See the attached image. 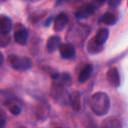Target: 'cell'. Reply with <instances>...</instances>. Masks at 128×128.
<instances>
[{"mask_svg": "<svg viewBox=\"0 0 128 128\" xmlns=\"http://www.w3.org/2000/svg\"><path fill=\"white\" fill-rule=\"evenodd\" d=\"M12 27V21L7 16H0V32L9 33Z\"/></svg>", "mask_w": 128, "mask_h": 128, "instance_id": "obj_11", "label": "cell"}, {"mask_svg": "<svg viewBox=\"0 0 128 128\" xmlns=\"http://www.w3.org/2000/svg\"><path fill=\"white\" fill-rule=\"evenodd\" d=\"M108 34H109V31H108L107 28H101V29H99V31L97 32L96 36H95L93 39H94L99 45H103V44L106 42L107 38H108Z\"/></svg>", "mask_w": 128, "mask_h": 128, "instance_id": "obj_12", "label": "cell"}, {"mask_svg": "<svg viewBox=\"0 0 128 128\" xmlns=\"http://www.w3.org/2000/svg\"><path fill=\"white\" fill-rule=\"evenodd\" d=\"M6 119H7V117H6L5 112L2 109H0V128L4 127V125L6 123Z\"/></svg>", "mask_w": 128, "mask_h": 128, "instance_id": "obj_17", "label": "cell"}, {"mask_svg": "<svg viewBox=\"0 0 128 128\" xmlns=\"http://www.w3.org/2000/svg\"><path fill=\"white\" fill-rule=\"evenodd\" d=\"M107 79H108L109 83L114 87H118L120 85V76H119V72L116 68L109 69V71L107 73Z\"/></svg>", "mask_w": 128, "mask_h": 128, "instance_id": "obj_6", "label": "cell"}, {"mask_svg": "<svg viewBox=\"0 0 128 128\" xmlns=\"http://www.w3.org/2000/svg\"><path fill=\"white\" fill-rule=\"evenodd\" d=\"M9 62L15 70H19V71L27 70L32 65L30 59H28L26 57H18V56H15V55H10Z\"/></svg>", "mask_w": 128, "mask_h": 128, "instance_id": "obj_2", "label": "cell"}, {"mask_svg": "<svg viewBox=\"0 0 128 128\" xmlns=\"http://www.w3.org/2000/svg\"><path fill=\"white\" fill-rule=\"evenodd\" d=\"M96 10L95 6L92 4V3H89L83 7H81L77 12H76V18L77 19H84V18H87L89 17L91 14L94 13V11Z\"/></svg>", "mask_w": 128, "mask_h": 128, "instance_id": "obj_4", "label": "cell"}, {"mask_svg": "<svg viewBox=\"0 0 128 128\" xmlns=\"http://www.w3.org/2000/svg\"><path fill=\"white\" fill-rule=\"evenodd\" d=\"M10 41L9 33H1L0 32V46H6Z\"/></svg>", "mask_w": 128, "mask_h": 128, "instance_id": "obj_16", "label": "cell"}, {"mask_svg": "<svg viewBox=\"0 0 128 128\" xmlns=\"http://www.w3.org/2000/svg\"><path fill=\"white\" fill-rule=\"evenodd\" d=\"M61 45V40L58 36H51L48 41H47V50L48 52H54L56 49L59 48V46Z\"/></svg>", "mask_w": 128, "mask_h": 128, "instance_id": "obj_10", "label": "cell"}, {"mask_svg": "<svg viewBox=\"0 0 128 128\" xmlns=\"http://www.w3.org/2000/svg\"><path fill=\"white\" fill-rule=\"evenodd\" d=\"M59 51H60L62 58L64 59H71L75 56V48L70 43L61 44L59 46Z\"/></svg>", "mask_w": 128, "mask_h": 128, "instance_id": "obj_3", "label": "cell"}, {"mask_svg": "<svg viewBox=\"0 0 128 128\" xmlns=\"http://www.w3.org/2000/svg\"><path fill=\"white\" fill-rule=\"evenodd\" d=\"M27 38H28V32L25 28L21 27L18 30H16V32L14 34V39L18 44L25 45L27 42Z\"/></svg>", "mask_w": 128, "mask_h": 128, "instance_id": "obj_8", "label": "cell"}, {"mask_svg": "<svg viewBox=\"0 0 128 128\" xmlns=\"http://www.w3.org/2000/svg\"><path fill=\"white\" fill-rule=\"evenodd\" d=\"M101 21L105 24H108V25H113L115 24V22L117 21V17L110 13V12H106L102 17H101Z\"/></svg>", "mask_w": 128, "mask_h": 128, "instance_id": "obj_14", "label": "cell"}, {"mask_svg": "<svg viewBox=\"0 0 128 128\" xmlns=\"http://www.w3.org/2000/svg\"><path fill=\"white\" fill-rule=\"evenodd\" d=\"M90 107L96 115H105L110 108V100L108 95L104 92L94 93L90 99Z\"/></svg>", "mask_w": 128, "mask_h": 128, "instance_id": "obj_1", "label": "cell"}, {"mask_svg": "<svg viewBox=\"0 0 128 128\" xmlns=\"http://www.w3.org/2000/svg\"><path fill=\"white\" fill-rule=\"evenodd\" d=\"M3 60H4L3 55H2V53H0V66H1V65H2V63H3Z\"/></svg>", "mask_w": 128, "mask_h": 128, "instance_id": "obj_19", "label": "cell"}, {"mask_svg": "<svg viewBox=\"0 0 128 128\" xmlns=\"http://www.w3.org/2000/svg\"><path fill=\"white\" fill-rule=\"evenodd\" d=\"M67 22H68V16L65 13H60L54 21V29L56 31L62 30L67 24Z\"/></svg>", "mask_w": 128, "mask_h": 128, "instance_id": "obj_9", "label": "cell"}, {"mask_svg": "<svg viewBox=\"0 0 128 128\" xmlns=\"http://www.w3.org/2000/svg\"><path fill=\"white\" fill-rule=\"evenodd\" d=\"M92 73V66L91 65H85L83 69L80 71L79 76H78V81L80 83H84L91 75Z\"/></svg>", "mask_w": 128, "mask_h": 128, "instance_id": "obj_13", "label": "cell"}, {"mask_svg": "<svg viewBox=\"0 0 128 128\" xmlns=\"http://www.w3.org/2000/svg\"><path fill=\"white\" fill-rule=\"evenodd\" d=\"M120 2H121V0H109L108 1V4H109V6L110 7H117L119 4H120Z\"/></svg>", "mask_w": 128, "mask_h": 128, "instance_id": "obj_18", "label": "cell"}, {"mask_svg": "<svg viewBox=\"0 0 128 128\" xmlns=\"http://www.w3.org/2000/svg\"><path fill=\"white\" fill-rule=\"evenodd\" d=\"M87 50H88L90 53L95 54V53H98V52H100V51L102 50V45H99L94 39H92V40L88 43V45H87Z\"/></svg>", "mask_w": 128, "mask_h": 128, "instance_id": "obj_15", "label": "cell"}, {"mask_svg": "<svg viewBox=\"0 0 128 128\" xmlns=\"http://www.w3.org/2000/svg\"><path fill=\"white\" fill-rule=\"evenodd\" d=\"M69 102L71 107L75 111H79L81 109V95L78 91H74L69 95Z\"/></svg>", "mask_w": 128, "mask_h": 128, "instance_id": "obj_7", "label": "cell"}, {"mask_svg": "<svg viewBox=\"0 0 128 128\" xmlns=\"http://www.w3.org/2000/svg\"><path fill=\"white\" fill-rule=\"evenodd\" d=\"M4 104L8 107L9 111H10L13 115H19V114H20L21 109H22L21 103H20L17 99H15L13 96H12L10 99H8Z\"/></svg>", "mask_w": 128, "mask_h": 128, "instance_id": "obj_5", "label": "cell"}]
</instances>
